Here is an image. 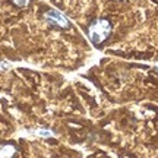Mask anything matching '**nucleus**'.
I'll list each match as a JSON object with an SVG mask.
<instances>
[{"mask_svg": "<svg viewBox=\"0 0 158 158\" xmlns=\"http://www.w3.org/2000/svg\"><path fill=\"white\" fill-rule=\"evenodd\" d=\"M111 32V23L107 19H98L89 27V38L94 44H100L104 40L108 38Z\"/></svg>", "mask_w": 158, "mask_h": 158, "instance_id": "nucleus-1", "label": "nucleus"}, {"mask_svg": "<svg viewBox=\"0 0 158 158\" xmlns=\"http://www.w3.org/2000/svg\"><path fill=\"white\" fill-rule=\"evenodd\" d=\"M44 18L45 21L51 25H54L56 28H69L70 27V23H69L68 18L63 15L60 10H56V9H50V10H47L44 13Z\"/></svg>", "mask_w": 158, "mask_h": 158, "instance_id": "nucleus-2", "label": "nucleus"}, {"mask_svg": "<svg viewBox=\"0 0 158 158\" xmlns=\"http://www.w3.org/2000/svg\"><path fill=\"white\" fill-rule=\"evenodd\" d=\"M16 152V149L12 145H5L0 148V158H12Z\"/></svg>", "mask_w": 158, "mask_h": 158, "instance_id": "nucleus-3", "label": "nucleus"}, {"mask_svg": "<svg viewBox=\"0 0 158 158\" xmlns=\"http://www.w3.org/2000/svg\"><path fill=\"white\" fill-rule=\"evenodd\" d=\"M34 133H37V135H40V136H43V138H51V136H53V132H51V130H47V129L34 130Z\"/></svg>", "mask_w": 158, "mask_h": 158, "instance_id": "nucleus-4", "label": "nucleus"}, {"mask_svg": "<svg viewBox=\"0 0 158 158\" xmlns=\"http://www.w3.org/2000/svg\"><path fill=\"white\" fill-rule=\"evenodd\" d=\"M12 2L16 6H19V7H25V6L29 3V0H12Z\"/></svg>", "mask_w": 158, "mask_h": 158, "instance_id": "nucleus-5", "label": "nucleus"}, {"mask_svg": "<svg viewBox=\"0 0 158 158\" xmlns=\"http://www.w3.org/2000/svg\"><path fill=\"white\" fill-rule=\"evenodd\" d=\"M7 68H9V64H7V63H5V62L0 63V69H7Z\"/></svg>", "mask_w": 158, "mask_h": 158, "instance_id": "nucleus-6", "label": "nucleus"}]
</instances>
